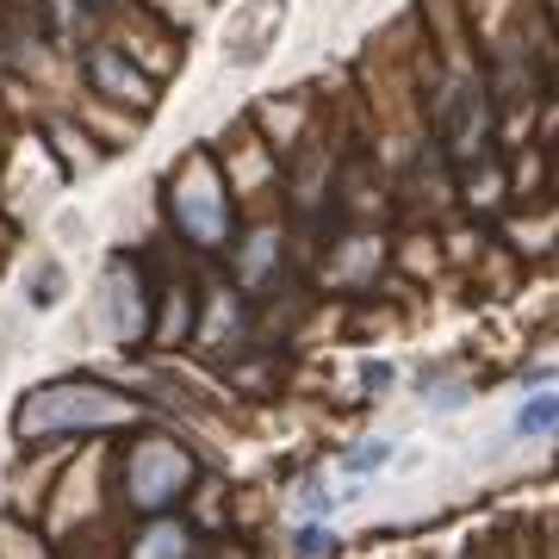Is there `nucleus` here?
<instances>
[{"instance_id":"nucleus-3","label":"nucleus","mask_w":559,"mask_h":559,"mask_svg":"<svg viewBox=\"0 0 559 559\" xmlns=\"http://www.w3.org/2000/svg\"><path fill=\"white\" fill-rule=\"evenodd\" d=\"M193 485V454L175 436H143L124 454V503H138L143 516H168V503Z\"/></svg>"},{"instance_id":"nucleus-4","label":"nucleus","mask_w":559,"mask_h":559,"mask_svg":"<svg viewBox=\"0 0 559 559\" xmlns=\"http://www.w3.org/2000/svg\"><path fill=\"white\" fill-rule=\"evenodd\" d=\"M81 69H87V81H94V94L112 106H150L156 94H150V81H143V69L131 57H124L119 44L94 38L87 50H81Z\"/></svg>"},{"instance_id":"nucleus-9","label":"nucleus","mask_w":559,"mask_h":559,"mask_svg":"<svg viewBox=\"0 0 559 559\" xmlns=\"http://www.w3.org/2000/svg\"><path fill=\"white\" fill-rule=\"evenodd\" d=\"M286 554L293 559H342V528L336 522H299L286 535Z\"/></svg>"},{"instance_id":"nucleus-11","label":"nucleus","mask_w":559,"mask_h":559,"mask_svg":"<svg viewBox=\"0 0 559 559\" xmlns=\"http://www.w3.org/2000/svg\"><path fill=\"white\" fill-rule=\"evenodd\" d=\"M280 255V237L274 230H255L249 237V249H237V293H255L261 286V267Z\"/></svg>"},{"instance_id":"nucleus-8","label":"nucleus","mask_w":559,"mask_h":559,"mask_svg":"<svg viewBox=\"0 0 559 559\" xmlns=\"http://www.w3.org/2000/svg\"><path fill=\"white\" fill-rule=\"evenodd\" d=\"M280 25H286V0H274V7L261 13V25H249V32H237V38L224 44V62H261L267 57V38H274Z\"/></svg>"},{"instance_id":"nucleus-1","label":"nucleus","mask_w":559,"mask_h":559,"mask_svg":"<svg viewBox=\"0 0 559 559\" xmlns=\"http://www.w3.org/2000/svg\"><path fill=\"white\" fill-rule=\"evenodd\" d=\"M119 423H138V404H124L119 392H106L94 380H57L38 385L13 417L20 441H50V436H106Z\"/></svg>"},{"instance_id":"nucleus-7","label":"nucleus","mask_w":559,"mask_h":559,"mask_svg":"<svg viewBox=\"0 0 559 559\" xmlns=\"http://www.w3.org/2000/svg\"><path fill=\"white\" fill-rule=\"evenodd\" d=\"M510 436H522V441L559 436V385H547V392H522L516 417H510Z\"/></svg>"},{"instance_id":"nucleus-14","label":"nucleus","mask_w":559,"mask_h":559,"mask_svg":"<svg viewBox=\"0 0 559 559\" xmlns=\"http://www.w3.org/2000/svg\"><path fill=\"white\" fill-rule=\"evenodd\" d=\"M554 380H559V367H547V360L540 367H522V392H547Z\"/></svg>"},{"instance_id":"nucleus-12","label":"nucleus","mask_w":559,"mask_h":559,"mask_svg":"<svg viewBox=\"0 0 559 559\" xmlns=\"http://www.w3.org/2000/svg\"><path fill=\"white\" fill-rule=\"evenodd\" d=\"M293 498H299L305 522H330V516L342 510V491H330V479H323V473H311V479H299V491H293Z\"/></svg>"},{"instance_id":"nucleus-13","label":"nucleus","mask_w":559,"mask_h":559,"mask_svg":"<svg viewBox=\"0 0 559 559\" xmlns=\"http://www.w3.org/2000/svg\"><path fill=\"white\" fill-rule=\"evenodd\" d=\"M392 385H399V367L392 360H360V392L367 399H385Z\"/></svg>"},{"instance_id":"nucleus-10","label":"nucleus","mask_w":559,"mask_h":559,"mask_svg":"<svg viewBox=\"0 0 559 559\" xmlns=\"http://www.w3.org/2000/svg\"><path fill=\"white\" fill-rule=\"evenodd\" d=\"M392 460H399V441H355V448H342V479H367V473H385V466H392Z\"/></svg>"},{"instance_id":"nucleus-2","label":"nucleus","mask_w":559,"mask_h":559,"mask_svg":"<svg viewBox=\"0 0 559 559\" xmlns=\"http://www.w3.org/2000/svg\"><path fill=\"white\" fill-rule=\"evenodd\" d=\"M168 205H175V230L193 249H205V255H218V249H230V230H237V212H230V187H224L218 162L205 156H187V168L175 175V193H168Z\"/></svg>"},{"instance_id":"nucleus-5","label":"nucleus","mask_w":559,"mask_h":559,"mask_svg":"<svg viewBox=\"0 0 559 559\" xmlns=\"http://www.w3.org/2000/svg\"><path fill=\"white\" fill-rule=\"evenodd\" d=\"M100 330L119 348H131V336L143 330V299H138V274L124 267V261H112L106 267V286H100Z\"/></svg>"},{"instance_id":"nucleus-6","label":"nucleus","mask_w":559,"mask_h":559,"mask_svg":"<svg viewBox=\"0 0 559 559\" xmlns=\"http://www.w3.org/2000/svg\"><path fill=\"white\" fill-rule=\"evenodd\" d=\"M193 554V528L180 516H150L143 535L131 540V559H187Z\"/></svg>"}]
</instances>
